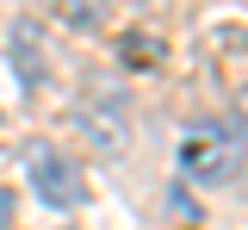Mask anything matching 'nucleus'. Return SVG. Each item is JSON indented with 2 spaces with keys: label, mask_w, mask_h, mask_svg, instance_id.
Here are the masks:
<instances>
[{
  "label": "nucleus",
  "mask_w": 248,
  "mask_h": 230,
  "mask_svg": "<svg viewBox=\"0 0 248 230\" xmlns=\"http://www.w3.org/2000/svg\"><path fill=\"white\" fill-rule=\"evenodd\" d=\"M112 6H118V0H56V13H62L68 32H99V25L112 19Z\"/></svg>",
  "instance_id": "nucleus-5"
},
{
  "label": "nucleus",
  "mask_w": 248,
  "mask_h": 230,
  "mask_svg": "<svg viewBox=\"0 0 248 230\" xmlns=\"http://www.w3.org/2000/svg\"><path fill=\"white\" fill-rule=\"evenodd\" d=\"M236 112H242V118H248V87H236Z\"/></svg>",
  "instance_id": "nucleus-8"
},
{
  "label": "nucleus",
  "mask_w": 248,
  "mask_h": 230,
  "mask_svg": "<svg viewBox=\"0 0 248 230\" xmlns=\"http://www.w3.org/2000/svg\"><path fill=\"white\" fill-rule=\"evenodd\" d=\"M75 131L87 137L99 156H118L124 143H130V106H124V94L87 87V94L75 99Z\"/></svg>",
  "instance_id": "nucleus-1"
},
{
  "label": "nucleus",
  "mask_w": 248,
  "mask_h": 230,
  "mask_svg": "<svg viewBox=\"0 0 248 230\" xmlns=\"http://www.w3.org/2000/svg\"><path fill=\"white\" fill-rule=\"evenodd\" d=\"M25 174H31V187H37L44 205H75L81 199V174H75V162L62 156L56 143H31L25 149Z\"/></svg>",
  "instance_id": "nucleus-3"
},
{
  "label": "nucleus",
  "mask_w": 248,
  "mask_h": 230,
  "mask_svg": "<svg viewBox=\"0 0 248 230\" xmlns=\"http://www.w3.org/2000/svg\"><path fill=\"white\" fill-rule=\"evenodd\" d=\"M13 224V187H0V230Z\"/></svg>",
  "instance_id": "nucleus-7"
},
{
  "label": "nucleus",
  "mask_w": 248,
  "mask_h": 230,
  "mask_svg": "<svg viewBox=\"0 0 248 230\" xmlns=\"http://www.w3.org/2000/svg\"><path fill=\"white\" fill-rule=\"evenodd\" d=\"M13 68H19V81L25 87H44L50 81V68H44V50H37V25H13Z\"/></svg>",
  "instance_id": "nucleus-4"
},
{
  "label": "nucleus",
  "mask_w": 248,
  "mask_h": 230,
  "mask_svg": "<svg viewBox=\"0 0 248 230\" xmlns=\"http://www.w3.org/2000/svg\"><path fill=\"white\" fill-rule=\"evenodd\" d=\"M236 162H242L236 137L217 131V125H192V131L180 137V168L192 181H205V187H223V181L236 174Z\"/></svg>",
  "instance_id": "nucleus-2"
},
{
  "label": "nucleus",
  "mask_w": 248,
  "mask_h": 230,
  "mask_svg": "<svg viewBox=\"0 0 248 230\" xmlns=\"http://www.w3.org/2000/svg\"><path fill=\"white\" fill-rule=\"evenodd\" d=\"M118 56H124V63H137V68H149V63H161V44H155L149 32H130V37L118 44Z\"/></svg>",
  "instance_id": "nucleus-6"
}]
</instances>
